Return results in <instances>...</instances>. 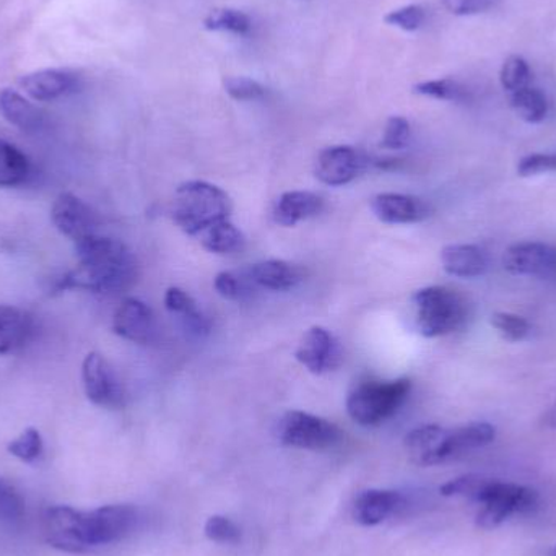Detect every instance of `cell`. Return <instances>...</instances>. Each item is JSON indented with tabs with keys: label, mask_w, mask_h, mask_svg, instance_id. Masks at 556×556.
<instances>
[{
	"label": "cell",
	"mask_w": 556,
	"mask_h": 556,
	"mask_svg": "<svg viewBox=\"0 0 556 556\" xmlns=\"http://www.w3.org/2000/svg\"><path fill=\"white\" fill-rule=\"evenodd\" d=\"M75 253L78 267L62 277L59 288L116 293L136 281L137 260L123 241L91 235L75 243Z\"/></svg>",
	"instance_id": "1"
},
{
	"label": "cell",
	"mask_w": 556,
	"mask_h": 556,
	"mask_svg": "<svg viewBox=\"0 0 556 556\" xmlns=\"http://www.w3.org/2000/svg\"><path fill=\"white\" fill-rule=\"evenodd\" d=\"M231 214V199L224 189L205 181H188L179 186L173 199L172 215L175 224L189 237Z\"/></svg>",
	"instance_id": "2"
},
{
	"label": "cell",
	"mask_w": 556,
	"mask_h": 556,
	"mask_svg": "<svg viewBox=\"0 0 556 556\" xmlns=\"http://www.w3.org/2000/svg\"><path fill=\"white\" fill-rule=\"evenodd\" d=\"M408 379L358 382L346 397V412L355 424L362 427H376L394 417L410 394Z\"/></svg>",
	"instance_id": "3"
},
{
	"label": "cell",
	"mask_w": 556,
	"mask_h": 556,
	"mask_svg": "<svg viewBox=\"0 0 556 556\" xmlns=\"http://www.w3.org/2000/svg\"><path fill=\"white\" fill-rule=\"evenodd\" d=\"M418 332L428 339L456 332L467 319V303L456 290L447 287H425L412 296Z\"/></svg>",
	"instance_id": "4"
},
{
	"label": "cell",
	"mask_w": 556,
	"mask_h": 556,
	"mask_svg": "<svg viewBox=\"0 0 556 556\" xmlns=\"http://www.w3.org/2000/svg\"><path fill=\"white\" fill-rule=\"evenodd\" d=\"M137 511L129 505H110L93 511H80L78 534L85 552L116 544L136 528Z\"/></svg>",
	"instance_id": "5"
},
{
	"label": "cell",
	"mask_w": 556,
	"mask_h": 556,
	"mask_svg": "<svg viewBox=\"0 0 556 556\" xmlns=\"http://www.w3.org/2000/svg\"><path fill=\"white\" fill-rule=\"evenodd\" d=\"M277 438L285 446L323 451L336 446L342 438V431L326 418L306 412L291 410L278 421Z\"/></svg>",
	"instance_id": "6"
},
{
	"label": "cell",
	"mask_w": 556,
	"mask_h": 556,
	"mask_svg": "<svg viewBox=\"0 0 556 556\" xmlns=\"http://www.w3.org/2000/svg\"><path fill=\"white\" fill-rule=\"evenodd\" d=\"M535 503L538 495L534 490L492 479L479 502L482 508L477 515V526L482 529L498 528L513 515L534 508Z\"/></svg>",
	"instance_id": "7"
},
{
	"label": "cell",
	"mask_w": 556,
	"mask_h": 556,
	"mask_svg": "<svg viewBox=\"0 0 556 556\" xmlns=\"http://www.w3.org/2000/svg\"><path fill=\"white\" fill-rule=\"evenodd\" d=\"M81 381L88 401L108 408L124 405V389L110 363L100 353H88L81 365Z\"/></svg>",
	"instance_id": "8"
},
{
	"label": "cell",
	"mask_w": 556,
	"mask_h": 556,
	"mask_svg": "<svg viewBox=\"0 0 556 556\" xmlns=\"http://www.w3.org/2000/svg\"><path fill=\"white\" fill-rule=\"evenodd\" d=\"M18 87L31 100L51 103L77 93L81 88V77L72 68H41L22 75Z\"/></svg>",
	"instance_id": "9"
},
{
	"label": "cell",
	"mask_w": 556,
	"mask_h": 556,
	"mask_svg": "<svg viewBox=\"0 0 556 556\" xmlns=\"http://www.w3.org/2000/svg\"><path fill=\"white\" fill-rule=\"evenodd\" d=\"M503 267L511 276L555 278L556 248L541 241H522L505 251Z\"/></svg>",
	"instance_id": "10"
},
{
	"label": "cell",
	"mask_w": 556,
	"mask_h": 556,
	"mask_svg": "<svg viewBox=\"0 0 556 556\" xmlns=\"http://www.w3.org/2000/svg\"><path fill=\"white\" fill-rule=\"evenodd\" d=\"M51 220L54 227L64 237L71 238L74 243L84 238L97 235V212L71 192H62L58 195L51 208Z\"/></svg>",
	"instance_id": "11"
},
{
	"label": "cell",
	"mask_w": 556,
	"mask_h": 556,
	"mask_svg": "<svg viewBox=\"0 0 556 556\" xmlns=\"http://www.w3.org/2000/svg\"><path fill=\"white\" fill-rule=\"evenodd\" d=\"M294 356L313 375L333 371L342 363V350H340L339 340L333 337L330 330L319 326L311 327L304 333Z\"/></svg>",
	"instance_id": "12"
},
{
	"label": "cell",
	"mask_w": 556,
	"mask_h": 556,
	"mask_svg": "<svg viewBox=\"0 0 556 556\" xmlns=\"http://www.w3.org/2000/svg\"><path fill=\"white\" fill-rule=\"evenodd\" d=\"M365 160L353 147L336 146L324 149L317 156L316 178L327 186H345L362 172Z\"/></svg>",
	"instance_id": "13"
},
{
	"label": "cell",
	"mask_w": 556,
	"mask_h": 556,
	"mask_svg": "<svg viewBox=\"0 0 556 556\" xmlns=\"http://www.w3.org/2000/svg\"><path fill=\"white\" fill-rule=\"evenodd\" d=\"M371 211L382 224L410 225L427 220L431 215L430 204L415 195L384 192L372 198Z\"/></svg>",
	"instance_id": "14"
},
{
	"label": "cell",
	"mask_w": 556,
	"mask_h": 556,
	"mask_svg": "<svg viewBox=\"0 0 556 556\" xmlns=\"http://www.w3.org/2000/svg\"><path fill=\"white\" fill-rule=\"evenodd\" d=\"M113 329L117 336L136 343L155 339L156 320L149 304L137 298H127L114 313Z\"/></svg>",
	"instance_id": "15"
},
{
	"label": "cell",
	"mask_w": 556,
	"mask_h": 556,
	"mask_svg": "<svg viewBox=\"0 0 556 556\" xmlns=\"http://www.w3.org/2000/svg\"><path fill=\"white\" fill-rule=\"evenodd\" d=\"M78 511L71 506H52L42 515V535L51 547L67 554H84L78 538Z\"/></svg>",
	"instance_id": "16"
},
{
	"label": "cell",
	"mask_w": 556,
	"mask_h": 556,
	"mask_svg": "<svg viewBox=\"0 0 556 556\" xmlns=\"http://www.w3.org/2000/svg\"><path fill=\"white\" fill-rule=\"evenodd\" d=\"M405 498L394 490H365L356 496L353 518L362 526H378L404 508Z\"/></svg>",
	"instance_id": "17"
},
{
	"label": "cell",
	"mask_w": 556,
	"mask_h": 556,
	"mask_svg": "<svg viewBox=\"0 0 556 556\" xmlns=\"http://www.w3.org/2000/svg\"><path fill=\"white\" fill-rule=\"evenodd\" d=\"M446 437L447 428L440 425H424L405 437V450L417 466H438L446 463L444 460Z\"/></svg>",
	"instance_id": "18"
},
{
	"label": "cell",
	"mask_w": 556,
	"mask_h": 556,
	"mask_svg": "<svg viewBox=\"0 0 556 556\" xmlns=\"http://www.w3.org/2000/svg\"><path fill=\"white\" fill-rule=\"evenodd\" d=\"M0 114L10 126L22 132L38 134L46 127L45 113L12 88L0 90Z\"/></svg>",
	"instance_id": "19"
},
{
	"label": "cell",
	"mask_w": 556,
	"mask_h": 556,
	"mask_svg": "<svg viewBox=\"0 0 556 556\" xmlns=\"http://www.w3.org/2000/svg\"><path fill=\"white\" fill-rule=\"evenodd\" d=\"M441 264L450 276L477 278L489 270V256L476 244H450L441 251Z\"/></svg>",
	"instance_id": "20"
},
{
	"label": "cell",
	"mask_w": 556,
	"mask_h": 556,
	"mask_svg": "<svg viewBox=\"0 0 556 556\" xmlns=\"http://www.w3.org/2000/svg\"><path fill=\"white\" fill-rule=\"evenodd\" d=\"M35 324L26 311L0 304V356L22 350L31 339Z\"/></svg>",
	"instance_id": "21"
},
{
	"label": "cell",
	"mask_w": 556,
	"mask_h": 556,
	"mask_svg": "<svg viewBox=\"0 0 556 556\" xmlns=\"http://www.w3.org/2000/svg\"><path fill=\"white\" fill-rule=\"evenodd\" d=\"M323 211V199L314 192L290 191L281 194L274 205V220L281 227H294L300 222L316 217Z\"/></svg>",
	"instance_id": "22"
},
{
	"label": "cell",
	"mask_w": 556,
	"mask_h": 556,
	"mask_svg": "<svg viewBox=\"0 0 556 556\" xmlns=\"http://www.w3.org/2000/svg\"><path fill=\"white\" fill-rule=\"evenodd\" d=\"M496 438V428L486 421H472L463 427L447 430L446 443H444V460L463 456L470 451L489 446Z\"/></svg>",
	"instance_id": "23"
},
{
	"label": "cell",
	"mask_w": 556,
	"mask_h": 556,
	"mask_svg": "<svg viewBox=\"0 0 556 556\" xmlns=\"http://www.w3.org/2000/svg\"><path fill=\"white\" fill-rule=\"evenodd\" d=\"M251 283L273 291H287L303 280V270L287 261L270 260L254 264L248 270Z\"/></svg>",
	"instance_id": "24"
},
{
	"label": "cell",
	"mask_w": 556,
	"mask_h": 556,
	"mask_svg": "<svg viewBox=\"0 0 556 556\" xmlns=\"http://www.w3.org/2000/svg\"><path fill=\"white\" fill-rule=\"evenodd\" d=\"M166 309L176 316L181 317L185 326L195 336H207L211 332V319L199 309L198 303L191 294L186 293L182 288L172 287L165 294Z\"/></svg>",
	"instance_id": "25"
},
{
	"label": "cell",
	"mask_w": 556,
	"mask_h": 556,
	"mask_svg": "<svg viewBox=\"0 0 556 556\" xmlns=\"http://www.w3.org/2000/svg\"><path fill=\"white\" fill-rule=\"evenodd\" d=\"M202 247L215 254H233L243 250L244 235L231 224L230 218L217 222L198 235Z\"/></svg>",
	"instance_id": "26"
},
{
	"label": "cell",
	"mask_w": 556,
	"mask_h": 556,
	"mask_svg": "<svg viewBox=\"0 0 556 556\" xmlns=\"http://www.w3.org/2000/svg\"><path fill=\"white\" fill-rule=\"evenodd\" d=\"M28 156L12 143L0 139V188H15L29 176Z\"/></svg>",
	"instance_id": "27"
},
{
	"label": "cell",
	"mask_w": 556,
	"mask_h": 556,
	"mask_svg": "<svg viewBox=\"0 0 556 556\" xmlns=\"http://www.w3.org/2000/svg\"><path fill=\"white\" fill-rule=\"evenodd\" d=\"M513 111L529 124H541L548 114V101L544 91L529 87L509 94Z\"/></svg>",
	"instance_id": "28"
},
{
	"label": "cell",
	"mask_w": 556,
	"mask_h": 556,
	"mask_svg": "<svg viewBox=\"0 0 556 556\" xmlns=\"http://www.w3.org/2000/svg\"><path fill=\"white\" fill-rule=\"evenodd\" d=\"M204 28L207 31L244 36L253 29V20L243 10L224 7V9H215L208 12V15L204 18Z\"/></svg>",
	"instance_id": "29"
},
{
	"label": "cell",
	"mask_w": 556,
	"mask_h": 556,
	"mask_svg": "<svg viewBox=\"0 0 556 556\" xmlns=\"http://www.w3.org/2000/svg\"><path fill=\"white\" fill-rule=\"evenodd\" d=\"M490 480L486 477L476 476V473H469V476L457 477V479L450 480L441 486V495L447 496V498H464L469 502L477 503L479 505L480 498H482L483 492L489 486Z\"/></svg>",
	"instance_id": "30"
},
{
	"label": "cell",
	"mask_w": 556,
	"mask_h": 556,
	"mask_svg": "<svg viewBox=\"0 0 556 556\" xmlns=\"http://www.w3.org/2000/svg\"><path fill=\"white\" fill-rule=\"evenodd\" d=\"M490 323H492L496 333L506 342H522L531 333V324L519 314L502 311V313L493 314Z\"/></svg>",
	"instance_id": "31"
},
{
	"label": "cell",
	"mask_w": 556,
	"mask_h": 556,
	"mask_svg": "<svg viewBox=\"0 0 556 556\" xmlns=\"http://www.w3.org/2000/svg\"><path fill=\"white\" fill-rule=\"evenodd\" d=\"M414 91L421 97L441 101H464L467 98L466 88L453 78L421 81V84L415 85Z\"/></svg>",
	"instance_id": "32"
},
{
	"label": "cell",
	"mask_w": 556,
	"mask_h": 556,
	"mask_svg": "<svg viewBox=\"0 0 556 556\" xmlns=\"http://www.w3.org/2000/svg\"><path fill=\"white\" fill-rule=\"evenodd\" d=\"M531 78V67H529L528 62H526V59H522L521 55H511V58L506 59L502 67V74H500L503 88H505L509 94L529 87Z\"/></svg>",
	"instance_id": "33"
},
{
	"label": "cell",
	"mask_w": 556,
	"mask_h": 556,
	"mask_svg": "<svg viewBox=\"0 0 556 556\" xmlns=\"http://www.w3.org/2000/svg\"><path fill=\"white\" fill-rule=\"evenodd\" d=\"M7 450H9V453L12 454L13 457H16V459L31 464L36 463V460L42 456L45 444H42V438L39 431L35 430V428H28V430L23 431L16 440H13Z\"/></svg>",
	"instance_id": "34"
},
{
	"label": "cell",
	"mask_w": 556,
	"mask_h": 556,
	"mask_svg": "<svg viewBox=\"0 0 556 556\" xmlns=\"http://www.w3.org/2000/svg\"><path fill=\"white\" fill-rule=\"evenodd\" d=\"M224 88L228 97L237 101H257L266 97L267 90L263 84L250 77L224 78Z\"/></svg>",
	"instance_id": "35"
},
{
	"label": "cell",
	"mask_w": 556,
	"mask_h": 556,
	"mask_svg": "<svg viewBox=\"0 0 556 556\" xmlns=\"http://www.w3.org/2000/svg\"><path fill=\"white\" fill-rule=\"evenodd\" d=\"M427 13L421 5H405L401 9L392 10L384 16V22L395 28L404 29V31H417L424 26Z\"/></svg>",
	"instance_id": "36"
},
{
	"label": "cell",
	"mask_w": 556,
	"mask_h": 556,
	"mask_svg": "<svg viewBox=\"0 0 556 556\" xmlns=\"http://www.w3.org/2000/svg\"><path fill=\"white\" fill-rule=\"evenodd\" d=\"M205 538L217 544H238L241 539V531L231 519L225 516H212L205 522Z\"/></svg>",
	"instance_id": "37"
},
{
	"label": "cell",
	"mask_w": 556,
	"mask_h": 556,
	"mask_svg": "<svg viewBox=\"0 0 556 556\" xmlns=\"http://www.w3.org/2000/svg\"><path fill=\"white\" fill-rule=\"evenodd\" d=\"M412 137V127L405 117L392 116L386 123L382 134L381 147L388 150H402L408 146Z\"/></svg>",
	"instance_id": "38"
},
{
	"label": "cell",
	"mask_w": 556,
	"mask_h": 556,
	"mask_svg": "<svg viewBox=\"0 0 556 556\" xmlns=\"http://www.w3.org/2000/svg\"><path fill=\"white\" fill-rule=\"evenodd\" d=\"M248 281L250 278H241L235 273H220L215 277L214 287L225 300L238 301L250 294L251 288Z\"/></svg>",
	"instance_id": "39"
},
{
	"label": "cell",
	"mask_w": 556,
	"mask_h": 556,
	"mask_svg": "<svg viewBox=\"0 0 556 556\" xmlns=\"http://www.w3.org/2000/svg\"><path fill=\"white\" fill-rule=\"evenodd\" d=\"M556 172V153H531L522 156L518 163V175L521 178L545 175Z\"/></svg>",
	"instance_id": "40"
},
{
	"label": "cell",
	"mask_w": 556,
	"mask_h": 556,
	"mask_svg": "<svg viewBox=\"0 0 556 556\" xmlns=\"http://www.w3.org/2000/svg\"><path fill=\"white\" fill-rule=\"evenodd\" d=\"M23 511H25V505H23L22 496L10 483L0 479V519L9 522L20 521Z\"/></svg>",
	"instance_id": "41"
},
{
	"label": "cell",
	"mask_w": 556,
	"mask_h": 556,
	"mask_svg": "<svg viewBox=\"0 0 556 556\" xmlns=\"http://www.w3.org/2000/svg\"><path fill=\"white\" fill-rule=\"evenodd\" d=\"M441 2L453 15L470 16L486 12L495 0H441Z\"/></svg>",
	"instance_id": "42"
},
{
	"label": "cell",
	"mask_w": 556,
	"mask_h": 556,
	"mask_svg": "<svg viewBox=\"0 0 556 556\" xmlns=\"http://www.w3.org/2000/svg\"><path fill=\"white\" fill-rule=\"evenodd\" d=\"M545 425L556 430V401L552 405L551 410L547 412V415H545Z\"/></svg>",
	"instance_id": "43"
},
{
	"label": "cell",
	"mask_w": 556,
	"mask_h": 556,
	"mask_svg": "<svg viewBox=\"0 0 556 556\" xmlns=\"http://www.w3.org/2000/svg\"><path fill=\"white\" fill-rule=\"evenodd\" d=\"M548 556H556V545H555L554 548H552L551 555H548Z\"/></svg>",
	"instance_id": "44"
}]
</instances>
